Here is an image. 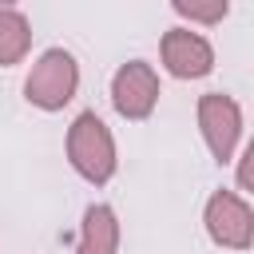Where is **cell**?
I'll return each instance as SVG.
<instances>
[{
    "mask_svg": "<svg viewBox=\"0 0 254 254\" xmlns=\"http://www.w3.org/2000/svg\"><path fill=\"white\" fill-rule=\"evenodd\" d=\"M202 222H206V234L226 250H246L254 242V210H250L246 198H238L230 190H214L210 194Z\"/></svg>",
    "mask_w": 254,
    "mask_h": 254,
    "instance_id": "3957f363",
    "label": "cell"
},
{
    "mask_svg": "<svg viewBox=\"0 0 254 254\" xmlns=\"http://www.w3.org/2000/svg\"><path fill=\"white\" fill-rule=\"evenodd\" d=\"M250 159H254V143L242 151V163H238V183H242V190H250Z\"/></svg>",
    "mask_w": 254,
    "mask_h": 254,
    "instance_id": "30bf717a",
    "label": "cell"
},
{
    "mask_svg": "<svg viewBox=\"0 0 254 254\" xmlns=\"http://www.w3.org/2000/svg\"><path fill=\"white\" fill-rule=\"evenodd\" d=\"M75 87H79V64H75V56L64 52V48H48V52L32 64V71H28V79H24V95H28V103L40 107V111H60V107L75 95Z\"/></svg>",
    "mask_w": 254,
    "mask_h": 254,
    "instance_id": "7a4b0ae2",
    "label": "cell"
},
{
    "mask_svg": "<svg viewBox=\"0 0 254 254\" xmlns=\"http://www.w3.org/2000/svg\"><path fill=\"white\" fill-rule=\"evenodd\" d=\"M198 127H202V139H206L210 155L218 163H230V155L238 147V135H242V107L222 91H206L198 99Z\"/></svg>",
    "mask_w": 254,
    "mask_h": 254,
    "instance_id": "277c9868",
    "label": "cell"
},
{
    "mask_svg": "<svg viewBox=\"0 0 254 254\" xmlns=\"http://www.w3.org/2000/svg\"><path fill=\"white\" fill-rule=\"evenodd\" d=\"M119 250V218L107 202H91L79 222L75 254H115Z\"/></svg>",
    "mask_w": 254,
    "mask_h": 254,
    "instance_id": "52a82bcc",
    "label": "cell"
},
{
    "mask_svg": "<svg viewBox=\"0 0 254 254\" xmlns=\"http://www.w3.org/2000/svg\"><path fill=\"white\" fill-rule=\"evenodd\" d=\"M175 12L198 24H218L226 16V0H175Z\"/></svg>",
    "mask_w": 254,
    "mask_h": 254,
    "instance_id": "9c48e42d",
    "label": "cell"
},
{
    "mask_svg": "<svg viewBox=\"0 0 254 254\" xmlns=\"http://www.w3.org/2000/svg\"><path fill=\"white\" fill-rule=\"evenodd\" d=\"M163 67L175 79H202L214 67V48L190 28H171L163 36Z\"/></svg>",
    "mask_w": 254,
    "mask_h": 254,
    "instance_id": "8992f818",
    "label": "cell"
},
{
    "mask_svg": "<svg viewBox=\"0 0 254 254\" xmlns=\"http://www.w3.org/2000/svg\"><path fill=\"white\" fill-rule=\"evenodd\" d=\"M111 103L123 119H147L159 103V75L151 64L143 60H131L115 71L111 79Z\"/></svg>",
    "mask_w": 254,
    "mask_h": 254,
    "instance_id": "5b68a950",
    "label": "cell"
},
{
    "mask_svg": "<svg viewBox=\"0 0 254 254\" xmlns=\"http://www.w3.org/2000/svg\"><path fill=\"white\" fill-rule=\"evenodd\" d=\"M67 159L95 187H103L115 175V139L95 111L75 115V123L67 127Z\"/></svg>",
    "mask_w": 254,
    "mask_h": 254,
    "instance_id": "6da1fadb",
    "label": "cell"
},
{
    "mask_svg": "<svg viewBox=\"0 0 254 254\" xmlns=\"http://www.w3.org/2000/svg\"><path fill=\"white\" fill-rule=\"evenodd\" d=\"M32 48V28L24 20V12L0 4V67H12L28 56Z\"/></svg>",
    "mask_w": 254,
    "mask_h": 254,
    "instance_id": "ba28073f",
    "label": "cell"
}]
</instances>
